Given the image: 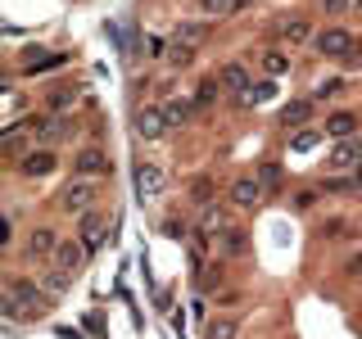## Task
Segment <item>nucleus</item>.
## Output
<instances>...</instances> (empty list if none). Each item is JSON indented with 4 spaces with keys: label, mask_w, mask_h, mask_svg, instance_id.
I'll list each match as a JSON object with an SVG mask.
<instances>
[{
    "label": "nucleus",
    "mask_w": 362,
    "mask_h": 339,
    "mask_svg": "<svg viewBox=\"0 0 362 339\" xmlns=\"http://www.w3.org/2000/svg\"><path fill=\"white\" fill-rule=\"evenodd\" d=\"M50 312V299H45L41 285H32V280H14L5 294V316L14 321V316H45Z\"/></svg>",
    "instance_id": "1"
},
{
    "label": "nucleus",
    "mask_w": 362,
    "mask_h": 339,
    "mask_svg": "<svg viewBox=\"0 0 362 339\" xmlns=\"http://www.w3.org/2000/svg\"><path fill=\"white\" fill-rule=\"evenodd\" d=\"M95 195H100L95 181H90V177H77V181H68V186L59 190V208H64V213H77V218H86L90 203H95Z\"/></svg>",
    "instance_id": "2"
},
{
    "label": "nucleus",
    "mask_w": 362,
    "mask_h": 339,
    "mask_svg": "<svg viewBox=\"0 0 362 339\" xmlns=\"http://www.w3.org/2000/svg\"><path fill=\"white\" fill-rule=\"evenodd\" d=\"M54 167H59V158H54V150H45V145H32V150L18 158V177H28V181L50 177Z\"/></svg>",
    "instance_id": "3"
},
{
    "label": "nucleus",
    "mask_w": 362,
    "mask_h": 339,
    "mask_svg": "<svg viewBox=\"0 0 362 339\" xmlns=\"http://www.w3.org/2000/svg\"><path fill=\"white\" fill-rule=\"evenodd\" d=\"M28 127H32V141L45 145V150H50L54 141H64V136H68V122L59 118V113H41V118L32 113V118H28Z\"/></svg>",
    "instance_id": "4"
},
{
    "label": "nucleus",
    "mask_w": 362,
    "mask_h": 339,
    "mask_svg": "<svg viewBox=\"0 0 362 339\" xmlns=\"http://www.w3.org/2000/svg\"><path fill=\"white\" fill-rule=\"evenodd\" d=\"M317 54H326V59H349V50H354V37H349L344 28H322L313 37Z\"/></svg>",
    "instance_id": "5"
},
{
    "label": "nucleus",
    "mask_w": 362,
    "mask_h": 339,
    "mask_svg": "<svg viewBox=\"0 0 362 339\" xmlns=\"http://www.w3.org/2000/svg\"><path fill=\"white\" fill-rule=\"evenodd\" d=\"M73 172L77 177H109L113 163H109V154L100 150V145H86V150L73 154Z\"/></svg>",
    "instance_id": "6"
},
{
    "label": "nucleus",
    "mask_w": 362,
    "mask_h": 339,
    "mask_svg": "<svg viewBox=\"0 0 362 339\" xmlns=\"http://www.w3.org/2000/svg\"><path fill=\"white\" fill-rule=\"evenodd\" d=\"M163 186H168V177H163L158 163H136V195H141L145 203L163 195Z\"/></svg>",
    "instance_id": "7"
},
{
    "label": "nucleus",
    "mask_w": 362,
    "mask_h": 339,
    "mask_svg": "<svg viewBox=\"0 0 362 339\" xmlns=\"http://www.w3.org/2000/svg\"><path fill=\"white\" fill-rule=\"evenodd\" d=\"M50 263H54V271H64V276H77V271L86 267V244L82 240H64Z\"/></svg>",
    "instance_id": "8"
},
{
    "label": "nucleus",
    "mask_w": 362,
    "mask_h": 339,
    "mask_svg": "<svg viewBox=\"0 0 362 339\" xmlns=\"http://www.w3.org/2000/svg\"><path fill=\"white\" fill-rule=\"evenodd\" d=\"M358 113L354 109H339V113H326V122H322V131L331 136V141H354V131H358Z\"/></svg>",
    "instance_id": "9"
},
{
    "label": "nucleus",
    "mask_w": 362,
    "mask_h": 339,
    "mask_svg": "<svg viewBox=\"0 0 362 339\" xmlns=\"http://www.w3.org/2000/svg\"><path fill=\"white\" fill-rule=\"evenodd\" d=\"M358 163H362V145L358 141H335L331 145V158H326L331 172H349V167H358Z\"/></svg>",
    "instance_id": "10"
},
{
    "label": "nucleus",
    "mask_w": 362,
    "mask_h": 339,
    "mask_svg": "<svg viewBox=\"0 0 362 339\" xmlns=\"http://www.w3.org/2000/svg\"><path fill=\"white\" fill-rule=\"evenodd\" d=\"M258 199H263V181L258 177H235L231 181V203L235 208H254Z\"/></svg>",
    "instance_id": "11"
},
{
    "label": "nucleus",
    "mask_w": 362,
    "mask_h": 339,
    "mask_svg": "<svg viewBox=\"0 0 362 339\" xmlns=\"http://www.w3.org/2000/svg\"><path fill=\"white\" fill-rule=\"evenodd\" d=\"M163 131H168L163 109H136V136H145V141H158Z\"/></svg>",
    "instance_id": "12"
},
{
    "label": "nucleus",
    "mask_w": 362,
    "mask_h": 339,
    "mask_svg": "<svg viewBox=\"0 0 362 339\" xmlns=\"http://www.w3.org/2000/svg\"><path fill=\"white\" fill-rule=\"evenodd\" d=\"M59 244H64V240L50 231V226H37V231L28 235V254H32V258H54V254H59Z\"/></svg>",
    "instance_id": "13"
},
{
    "label": "nucleus",
    "mask_w": 362,
    "mask_h": 339,
    "mask_svg": "<svg viewBox=\"0 0 362 339\" xmlns=\"http://www.w3.org/2000/svg\"><path fill=\"white\" fill-rule=\"evenodd\" d=\"M313 105H317V100H290V105L281 109V127H286V131H299L303 122L313 118Z\"/></svg>",
    "instance_id": "14"
},
{
    "label": "nucleus",
    "mask_w": 362,
    "mask_h": 339,
    "mask_svg": "<svg viewBox=\"0 0 362 339\" xmlns=\"http://www.w3.org/2000/svg\"><path fill=\"white\" fill-rule=\"evenodd\" d=\"M218 82H222V90H231V95H245L249 86V73H245V64H222V73H218Z\"/></svg>",
    "instance_id": "15"
},
{
    "label": "nucleus",
    "mask_w": 362,
    "mask_h": 339,
    "mask_svg": "<svg viewBox=\"0 0 362 339\" xmlns=\"http://www.w3.org/2000/svg\"><path fill=\"white\" fill-rule=\"evenodd\" d=\"M77 240L86 244V254H95V249L105 244V222H100V213H86V218H82V231H77Z\"/></svg>",
    "instance_id": "16"
},
{
    "label": "nucleus",
    "mask_w": 362,
    "mask_h": 339,
    "mask_svg": "<svg viewBox=\"0 0 362 339\" xmlns=\"http://www.w3.org/2000/svg\"><path fill=\"white\" fill-rule=\"evenodd\" d=\"M199 231L209 235V240H218V235L226 231V213L218 208V203H204L199 208Z\"/></svg>",
    "instance_id": "17"
},
{
    "label": "nucleus",
    "mask_w": 362,
    "mask_h": 339,
    "mask_svg": "<svg viewBox=\"0 0 362 339\" xmlns=\"http://www.w3.org/2000/svg\"><path fill=\"white\" fill-rule=\"evenodd\" d=\"M218 249L226 258H240L245 249H249V235H245V226H226V231L218 235Z\"/></svg>",
    "instance_id": "18"
},
{
    "label": "nucleus",
    "mask_w": 362,
    "mask_h": 339,
    "mask_svg": "<svg viewBox=\"0 0 362 339\" xmlns=\"http://www.w3.org/2000/svg\"><path fill=\"white\" fill-rule=\"evenodd\" d=\"M322 136H326V131H313V127L290 131V154H313L317 145H322Z\"/></svg>",
    "instance_id": "19"
},
{
    "label": "nucleus",
    "mask_w": 362,
    "mask_h": 339,
    "mask_svg": "<svg viewBox=\"0 0 362 339\" xmlns=\"http://www.w3.org/2000/svg\"><path fill=\"white\" fill-rule=\"evenodd\" d=\"M163 118H168V127H186V122L195 118V105H190V100H168Z\"/></svg>",
    "instance_id": "20"
},
{
    "label": "nucleus",
    "mask_w": 362,
    "mask_h": 339,
    "mask_svg": "<svg viewBox=\"0 0 362 339\" xmlns=\"http://www.w3.org/2000/svg\"><path fill=\"white\" fill-rule=\"evenodd\" d=\"M272 95H276V82H272V77H267V82L249 86L245 95H235V105H240V109H249V105H263V100H272Z\"/></svg>",
    "instance_id": "21"
},
{
    "label": "nucleus",
    "mask_w": 362,
    "mask_h": 339,
    "mask_svg": "<svg viewBox=\"0 0 362 339\" xmlns=\"http://www.w3.org/2000/svg\"><path fill=\"white\" fill-rule=\"evenodd\" d=\"M281 37H286V45H303V41L313 37L308 18H286V23H281Z\"/></svg>",
    "instance_id": "22"
},
{
    "label": "nucleus",
    "mask_w": 362,
    "mask_h": 339,
    "mask_svg": "<svg viewBox=\"0 0 362 339\" xmlns=\"http://www.w3.org/2000/svg\"><path fill=\"white\" fill-rule=\"evenodd\" d=\"M23 131H32L28 118H23V122H9L5 136H0V150H5V154H18V150H23Z\"/></svg>",
    "instance_id": "23"
},
{
    "label": "nucleus",
    "mask_w": 362,
    "mask_h": 339,
    "mask_svg": "<svg viewBox=\"0 0 362 339\" xmlns=\"http://www.w3.org/2000/svg\"><path fill=\"white\" fill-rule=\"evenodd\" d=\"M235 335H240V321H231V316H213L204 331V339H235Z\"/></svg>",
    "instance_id": "24"
},
{
    "label": "nucleus",
    "mask_w": 362,
    "mask_h": 339,
    "mask_svg": "<svg viewBox=\"0 0 362 339\" xmlns=\"http://www.w3.org/2000/svg\"><path fill=\"white\" fill-rule=\"evenodd\" d=\"M263 73H267V77H286V73H290V54H286V50H267V54H263Z\"/></svg>",
    "instance_id": "25"
},
{
    "label": "nucleus",
    "mask_w": 362,
    "mask_h": 339,
    "mask_svg": "<svg viewBox=\"0 0 362 339\" xmlns=\"http://www.w3.org/2000/svg\"><path fill=\"white\" fill-rule=\"evenodd\" d=\"M218 90H222V82H218V77H204V82H199V90H195V109H213Z\"/></svg>",
    "instance_id": "26"
},
{
    "label": "nucleus",
    "mask_w": 362,
    "mask_h": 339,
    "mask_svg": "<svg viewBox=\"0 0 362 339\" xmlns=\"http://www.w3.org/2000/svg\"><path fill=\"white\" fill-rule=\"evenodd\" d=\"M199 14L204 18H226V14H235V0H199Z\"/></svg>",
    "instance_id": "27"
},
{
    "label": "nucleus",
    "mask_w": 362,
    "mask_h": 339,
    "mask_svg": "<svg viewBox=\"0 0 362 339\" xmlns=\"http://www.w3.org/2000/svg\"><path fill=\"white\" fill-rule=\"evenodd\" d=\"M204 23H186V28H177V37H173V45H195V41H204Z\"/></svg>",
    "instance_id": "28"
},
{
    "label": "nucleus",
    "mask_w": 362,
    "mask_h": 339,
    "mask_svg": "<svg viewBox=\"0 0 362 339\" xmlns=\"http://www.w3.org/2000/svg\"><path fill=\"white\" fill-rule=\"evenodd\" d=\"M339 90H344V77H331V82H322V86H313V95L308 100H317V105H322V100H335Z\"/></svg>",
    "instance_id": "29"
},
{
    "label": "nucleus",
    "mask_w": 362,
    "mask_h": 339,
    "mask_svg": "<svg viewBox=\"0 0 362 339\" xmlns=\"http://www.w3.org/2000/svg\"><path fill=\"white\" fill-rule=\"evenodd\" d=\"M68 105H77V86H64V90H54V95H50V109L54 113H64Z\"/></svg>",
    "instance_id": "30"
},
{
    "label": "nucleus",
    "mask_w": 362,
    "mask_h": 339,
    "mask_svg": "<svg viewBox=\"0 0 362 339\" xmlns=\"http://www.w3.org/2000/svg\"><path fill=\"white\" fill-rule=\"evenodd\" d=\"M190 199H195L199 208H204V203H213V181H209V177H199L195 186H190Z\"/></svg>",
    "instance_id": "31"
},
{
    "label": "nucleus",
    "mask_w": 362,
    "mask_h": 339,
    "mask_svg": "<svg viewBox=\"0 0 362 339\" xmlns=\"http://www.w3.org/2000/svg\"><path fill=\"white\" fill-rule=\"evenodd\" d=\"M322 235H326V240H344V235H354V226H349L344 218H335V222L322 226Z\"/></svg>",
    "instance_id": "32"
},
{
    "label": "nucleus",
    "mask_w": 362,
    "mask_h": 339,
    "mask_svg": "<svg viewBox=\"0 0 362 339\" xmlns=\"http://www.w3.org/2000/svg\"><path fill=\"white\" fill-rule=\"evenodd\" d=\"M258 181H263L267 190H281V167L276 163H263V167H258Z\"/></svg>",
    "instance_id": "33"
},
{
    "label": "nucleus",
    "mask_w": 362,
    "mask_h": 339,
    "mask_svg": "<svg viewBox=\"0 0 362 339\" xmlns=\"http://www.w3.org/2000/svg\"><path fill=\"white\" fill-rule=\"evenodd\" d=\"M168 59H173L177 68H186V64H195V50H190V45H173V54H168Z\"/></svg>",
    "instance_id": "34"
},
{
    "label": "nucleus",
    "mask_w": 362,
    "mask_h": 339,
    "mask_svg": "<svg viewBox=\"0 0 362 339\" xmlns=\"http://www.w3.org/2000/svg\"><path fill=\"white\" fill-rule=\"evenodd\" d=\"M68 280H73V276H64V271H50V276H45V290H50V294H64Z\"/></svg>",
    "instance_id": "35"
},
{
    "label": "nucleus",
    "mask_w": 362,
    "mask_h": 339,
    "mask_svg": "<svg viewBox=\"0 0 362 339\" xmlns=\"http://www.w3.org/2000/svg\"><path fill=\"white\" fill-rule=\"evenodd\" d=\"M213 285H222V271L204 267V271H199V290H213Z\"/></svg>",
    "instance_id": "36"
},
{
    "label": "nucleus",
    "mask_w": 362,
    "mask_h": 339,
    "mask_svg": "<svg viewBox=\"0 0 362 339\" xmlns=\"http://www.w3.org/2000/svg\"><path fill=\"white\" fill-rule=\"evenodd\" d=\"M313 203H317V190H299V195H294V208L299 213H308Z\"/></svg>",
    "instance_id": "37"
},
{
    "label": "nucleus",
    "mask_w": 362,
    "mask_h": 339,
    "mask_svg": "<svg viewBox=\"0 0 362 339\" xmlns=\"http://www.w3.org/2000/svg\"><path fill=\"white\" fill-rule=\"evenodd\" d=\"M163 235H173V240H186V222L168 218V222H163Z\"/></svg>",
    "instance_id": "38"
},
{
    "label": "nucleus",
    "mask_w": 362,
    "mask_h": 339,
    "mask_svg": "<svg viewBox=\"0 0 362 339\" xmlns=\"http://www.w3.org/2000/svg\"><path fill=\"white\" fill-rule=\"evenodd\" d=\"M344 5H354V0H322V9H326V14H339Z\"/></svg>",
    "instance_id": "39"
},
{
    "label": "nucleus",
    "mask_w": 362,
    "mask_h": 339,
    "mask_svg": "<svg viewBox=\"0 0 362 339\" xmlns=\"http://www.w3.org/2000/svg\"><path fill=\"white\" fill-rule=\"evenodd\" d=\"M344 271H349V276H362V254H354V258H349V263H344Z\"/></svg>",
    "instance_id": "40"
},
{
    "label": "nucleus",
    "mask_w": 362,
    "mask_h": 339,
    "mask_svg": "<svg viewBox=\"0 0 362 339\" xmlns=\"http://www.w3.org/2000/svg\"><path fill=\"white\" fill-rule=\"evenodd\" d=\"M354 190H358V195H362V163L354 167Z\"/></svg>",
    "instance_id": "41"
},
{
    "label": "nucleus",
    "mask_w": 362,
    "mask_h": 339,
    "mask_svg": "<svg viewBox=\"0 0 362 339\" xmlns=\"http://www.w3.org/2000/svg\"><path fill=\"white\" fill-rule=\"evenodd\" d=\"M354 9H358V14H362V0H354Z\"/></svg>",
    "instance_id": "42"
}]
</instances>
